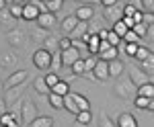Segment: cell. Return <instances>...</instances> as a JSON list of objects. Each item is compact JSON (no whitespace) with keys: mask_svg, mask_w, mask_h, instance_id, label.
<instances>
[{"mask_svg":"<svg viewBox=\"0 0 154 127\" xmlns=\"http://www.w3.org/2000/svg\"><path fill=\"white\" fill-rule=\"evenodd\" d=\"M150 84H154V76H150Z\"/></svg>","mask_w":154,"mask_h":127,"instance_id":"cell-61","label":"cell"},{"mask_svg":"<svg viewBox=\"0 0 154 127\" xmlns=\"http://www.w3.org/2000/svg\"><path fill=\"white\" fill-rule=\"evenodd\" d=\"M150 49H148V45H140V49H138V53H136V59L138 62H144L146 58H150Z\"/></svg>","mask_w":154,"mask_h":127,"instance_id":"cell-40","label":"cell"},{"mask_svg":"<svg viewBox=\"0 0 154 127\" xmlns=\"http://www.w3.org/2000/svg\"><path fill=\"white\" fill-rule=\"evenodd\" d=\"M142 2H144V8L154 14V0H142Z\"/></svg>","mask_w":154,"mask_h":127,"instance_id":"cell-49","label":"cell"},{"mask_svg":"<svg viewBox=\"0 0 154 127\" xmlns=\"http://www.w3.org/2000/svg\"><path fill=\"white\" fill-rule=\"evenodd\" d=\"M123 62L121 59H113V62H109V76L113 78V80H117L119 76L123 74Z\"/></svg>","mask_w":154,"mask_h":127,"instance_id":"cell-15","label":"cell"},{"mask_svg":"<svg viewBox=\"0 0 154 127\" xmlns=\"http://www.w3.org/2000/svg\"><path fill=\"white\" fill-rule=\"evenodd\" d=\"M99 127H117L111 123V119L105 115V113H101V117H99Z\"/></svg>","mask_w":154,"mask_h":127,"instance_id":"cell-47","label":"cell"},{"mask_svg":"<svg viewBox=\"0 0 154 127\" xmlns=\"http://www.w3.org/2000/svg\"><path fill=\"white\" fill-rule=\"evenodd\" d=\"M136 12H138V6H136L131 0H128V4L123 6V17H134Z\"/></svg>","mask_w":154,"mask_h":127,"instance_id":"cell-44","label":"cell"},{"mask_svg":"<svg viewBox=\"0 0 154 127\" xmlns=\"http://www.w3.org/2000/svg\"><path fill=\"white\" fill-rule=\"evenodd\" d=\"M84 62H86V72H95L97 64H99V58H95V56H88V58H84Z\"/></svg>","mask_w":154,"mask_h":127,"instance_id":"cell-45","label":"cell"},{"mask_svg":"<svg viewBox=\"0 0 154 127\" xmlns=\"http://www.w3.org/2000/svg\"><path fill=\"white\" fill-rule=\"evenodd\" d=\"M91 31V21H78V25H76V29L72 31V39H82L84 35Z\"/></svg>","mask_w":154,"mask_h":127,"instance_id":"cell-13","label":"cell"},{"mask_svg":"<svg viewBox=\"0 0 154 127\" xmlns=\"http://www.w3.org/2000/svg\"><path fill=\"white\" fill-rule=\"evenodd\" d=\"M138 94L140 96H148V98H154V84H144V86H140L138 88Z\"/></svg>","mask_w":154,"mask_h":127,"instance_id":"cell-36","label":"cell"},{"mask_svg":"<svg viewBox=\"0 0 154 127\" xmlns=\"http://www.w3.org/2000/svg\"><path fill=\"white\" fill-rule=\"evenodd\" d=\"M17 62H19V58H17V53H12V51H4V53H0V66H2V68L14 66Z\"/></svg>","mask_w":154,"mask_h":127,"instance_id":"cell-20","label":"cell"},{"mask_svg":"<svg viewBox=\"0 0 154 127\" xmlns=\"http://www.w3.org/2000/svg\"><path fill=\"white\" fill-rule=\"evenodd\" d=\"M39 14H41V11L37 8L35 2L25 4V8H23V21H37V19H39Z\"/></svg>","mask_w":154,"mask_h":127,"instance_id":"cell-11","label":"cell"},{"mask_svg":"<svg viewBox=\"0 0 154 127\" xmlns=\"http://www.w3.org/2000/svg\"><path fill=\"white\" fill-rule=\"evenodd\" d=\"M148 27H150V25L148 23H136V27H134V29H131V31H136V33L140 35V37H146V35H148Z\"/></svg>","mask_w":154,"mask_h":127,"instance_id":"cell-43","label":"cell"},{"mask_svg":"<svg viewBox=\"0 0 154 127\" xmlns=\"http://www.w3.org/2000/svg\"><path fill=\"white\" fill-rule=\"evenodd\" d=\"M148 111H154V98L150 101V109H148Z\"/></svg>","mask_w":154,"mask_h":127,"instance_id":"cell-60","label":"cell"},{"mask_svg":"<svg viewBox=\"0 0 154 127\" xmlns=\"http://www.w3.org/2000/svg\"><path fill=\"white\" fill-rule=\"evenodd\" d=\"M148 49H150V51L154 53V41H148Z\"/></svg>","mask_w":154,"mask_h":127,"instance_id":"cell-58","label":"cell"},{"mask_svg":"<svg viewBox=\"0 0 154 127\" xmlns=\"http://www.w3.org/2000/svg\"><path fill=\"white\" fill-rule=\"evenodd\" d=\"M0 125H4V127H19L21 123L14 119V115H12V113H4V115L0 117Z\"/></svg>","mask_w":154,"mask_h":127,"instance_id":"cell-30","label":"cell"},{"mask_svg":"<svg viewBox=\"0 0 154 127\" xmlns=\"http://www.w3.org/2000/svg\"><path fill=\"white\" fill-rule=\"evenodd\" d=\"M62 66H64V64H62V53H60V51H56V53H54V59H51V68H54V70H60Z\"/></svg>","mask_w":154,"mask_h":127,"instance_id":"cell-46","label":"cell"},{"mask_svg":"<svg viewBox=\"0 0 154 127\" xmlns=\"http://www.w3.org/2000/svg\"><path fill=\"white\" fill-rule=\"evenodd\" d=\"M123 23L128 25L130 29H134V27H136V21H134V17H123Z\"/></svg>","mask_w":154,"mask_h":127,"instance_id":"cell-50","label":"cell"},{"mask_svg":"<svg viewBox=\"0 0 154 127\" xmlns=\"http://www.w3.org/2000/svg\"><path fill=\"white\" fill-rule=\"evenodd\" d=\"M93 121V113L91 111H80L78 115H76V123L78 125H88Z\"/></svg>","mask_w":154,"mask_h":127,"instance_id":"cell-34","label":"cell"},{"mask_svg":"<svg viewBox=\"0 0 154 127\" xmlns=\"http://www.w3.org/2000/svg\"><path fill=\"white\" fill-rule=\"evenodd\" d=\"M27 127H54V119L51 117H37L35 121H31Z\"/></svg>","mask_w":154,"mask_h":127,"instance_id":"cell-27","label":"cell"},{"mask_svg":"<svg viewBox=\"0 0 154 127\" xmlns=\"http://www.w3.org/2000/svg\"><path fill=\"white\" fill-rule=\"evenodd\" d=\"M60 53H62V64H64V66H70V68H72V64H74V62H78V59H80V51H78L76 47H70V49L60 51Z\"/></svg>","mask_w":154,"mask_h":127,"instance_id":"cell-9","label":"cell"},{"mask_svg":"<svg viewBox=\"0 0 154 127\" xmlns=\"http://www.w3.org/2000/svg\"><path fill=\"white\" fill-rule=\"evenodd\" d=\"M31 37L35 39L37 43H41V45H43V41H45V39L49 37V33H48V29H41V27H37L35 31H33V35H31Z\"/></svg>","mask_w":154,"mask_h":127,"instance_id":"cell-35","label":"cell"},{"mask_svg":"<svg viewBox=\"0 0 154 127\" xmlns=\"http://www.w3.org/2000/svg\"><path fill=\"white\" fill-rule=\"evenodd\" d=\"M72 47V37H62L60 39V51H66Z\"/></svg>","mask_w":154,"mask_h":127,"instance_id":"cell-48","label":"cell"},{"mask_svg":"<svg viewBox=\"0 0 154 127\" xmlns=\"http://www.w3.org/2000/svg\"><path fill=\"white\" fill-rule=\"evenodd\" d=\"M117 127H138V121H136V117L131 113H119Z\"/></svg>","mask_w":154,"mask_h":127,"instance_id":"cell-14","label":"cell"},{"mask_svg":"<svg viewBox=\"0 0 154 127\" xmlns=\"http://www.w3.org/2000/svg\"><path fill=\"white\" fill-rule=\"evenodd\" d=\"M29 78V74H27V70H17V72H12L11 76L6 78V88H12V86H19V84H25V80Z\"/></svg>","mask_w":154,"mask_h":127,"instance_id":"cell-7","label":"cell"},{"mask_svg":"<svg viewBox=\"0 0 154 127\" xmlns=\"http://www.w3.org/2000/svg\"><path fill=\"white\" fill-rule=\"evenodd\" d=\"M78 2H84V4H93V2H99V0H78Z\"/></svg>","mask_w":154,"mask_h":127,"instance_id":"cell-59","label":"cell"},{"mask_svg":"<svg viewBox=\"0 0 154 127\" xmlns=\"http://www.w3.org/2000/svg\"><path fill=\"white\" fill-rule=\"evenodd\" d=\"M48 51H51V53H56V51H60V37H56V35H49L48 39L43 41V45Z\"/></svg>","mask_w":154,"mask_h":127,"instance_id":"cell-21","label":"cell"},{"mask_svg":"<svg viewBox=\"0 0 154 127\" xmlns=\"http://www.w3.org/2000/svg\"><path fill=\"white\" fill-rule=\"evenodd\" d=\"M99 59H105V62L119 59V47H109L105 51H101V53H99Z\"/></svg>","mask_w":154,"mask_h":127,"instance_id":"cell-23","label":"cell"},{"mask_svg":"<svg viewBox=\"0 0 154 127\" xmlns=\"http://www.w3.org/2000/svg\"><path fill=\"white\" fill-rule=\"evenodd\" d=\"M6 41L11 47H23L25 41H27V33L23 29H11L8 35H6Z\"/></svg>","mask_w":154,"mask_h":127,"instance_id":"cell-4","label":"cell"},{"mask_svg":"<svg viewBox=\"0 0 154 127\" xmlns=\"http://www.w3.org/2000/svg\"><path fill=\"white\" fill-rule=\"evenodd\" d=\"M6 6H8V2H6V0H0V11H4Z\"/></svg>","mask_w":154,"mask_h":127,"instance_id":"cell-57","label":"cell"},{"mask_svg":"<svg viewBox=\"0 0 154 127\" xmlns=\"http://www.w3.org/2000/svg\"><path fill=\"white\" fill-rule=\"evenodd\" d=\"M51 92H56V94H60V96H66V94H70V84L66 80H60L54 88H51Z\"/></svg>","mask_w":154,"mask_h":127,"instance_id":"cell-28","label":"cell"},{"mask_svg":"<svg viewBox=\"0 0 154 127\" xmlns=\"http://www.w3.org/2000/svg\"><path fill=\"white\" fill-rule=\"evenodd\" d=\"M72 74H74V76H82V74H86V62H84L82 58L72 64Z\"/></svg>","mask_w":154,"mask_h":127,"instance_id":"cell-32","label":"cell"},{"mask_svg":"<svg viewBox=\"0 0 154 127\" xmlns=\"http://www.w3.org/2000/svg\"><path fill=\"white\" fill-rule=\"evenodd\" d=\"M72 14H76V17H78V21H93V19L97 17V11H95V6H93V4H80V6L72 12Z\"/></svg>","mask_w":154,"mask_h":127,"instance_id":"cell-6","label":"cell"},{"mask_svg":"<svg viewBox=\"0 0 154 127\" xmlns=\"http://www.w3.org/2000/svg\"><path fill=\"white\" fill-rule=\"evenodd\" d=\"M111 31H115V33H117L119 37H125V35L130 33L131 29H130V27H128L125 23H123V19H121V21H117V23H113V25H111Z\"/></svg>","mask_w":154,"mask_h":127,"instance_id":"cell-26","label":"cell"},{"mask_svg":"<svg viewBox=\"0 0 154 127\" xmlns=\"http://www.w3.org/2000/svg\"><path fill=\"white\" fill-rule=\"evenodd\" d=\"M25 90V84H19V86H12V88H6V92L4 96L8 98V103H14V101H19V94Z\"/></svg>","mask_w":154,"mask_h":127,"instance_id":"cell-22","label":"cell"},{"mask_svg":"<svg viewBox=\"0 0 154 127\" xmlns=\"http://www.w3.org/2000/svg\"><path fill=\"white\" fill-rule=\"evenodd\" d=\"M72 94H74V101H76V104H78L80 111H91V101H88L84 94H78V92H72Z\"/></svg>","mask_w":154,"mask_h":127,"instance_id":"cell-25","label":"cell"},{"mask_svg":"<svg viewBox=\"0 0 154 127\" xmlns=\"http://www.w3.org/2000/svg\"><path fill=\"white\" fill-rule=\"evenodd\" d=\"M21 115H23V123L25 125H29L31 121H35L37 117V107L33 101H25L23 103V109H21Z\"/></svg>","mask_w":154,"mask_h":127,"instance_id":"cell-5","label":"cell"},{"mask_svg":"<svg viewBox=\"0 0 154 127\" xmlns=\"http://www.w3.org/2000/svg\"><path fill=\"white\" fill-rule=\"evenodd\" d=\"M123 41H125V43H140V45H142V37L136 33V31H130V33L123 37Z\"/></svg>","mask_w":154,"mask_h":127,"instance_id":"cell-42","label":"cell"},{"mask_svg":"<svg viewBox=\"0 0 154 127\" xmlns=\"http://www.w3.org/2000/svg\"><path fill=\"white\" fill-rule=\"evenodd\" d=\"M119 47H123V53L125 56H131V58H136V53H138V49H140V43H121Z\"/></svg>","mask_w":154,"mask_h":127,"instance_id":"cell-33","label":"cell"},{"mask_svg":"<svg viewBox=\"0 0 154 127\" xmlns=\"http://www.w3.org/2000/svg\"><path fill=\"white\" fill-rule=\"evenodd\" d=\"M51 59H54V53L48 51L45 47H39L35 53H33V64H35L37 70H45L48 72L51 68Z\"/></svg>","mask_w":154,"mask_h":127,"instance_id":"cell-1","label":"cell"},{"mask_svg":"<svg viewBox=\"0 0 154 127\" xmlns=\"http://www.w3.org/2000/svg\"><path fill=\"white\" fill-rule=\"evenodd\" d=\"M4 113H8V109H6V101L0 96V117L4 115Z\"/></svg>","mask_w":154,"mask_h":127,"instance_id":"cell-51","label":"cell"},{"mask_svg":"<svg viewBox=\"0 0 154 127\" xmlns=\"http://www.w3.org/2000/svg\"><path fill=\"white\" fill-rule=\"evenodd\" d=\"M45 4H48V11L56 14L58 11H62V6H64V0H45Z\"/></svg>","mask_w":154,"mask_h":127,"instance_id":"cell-39","label":"cell"},{"mask_svg":"<svg viewBox=\"0 0 154 127\" xmlns=\"http://www.w3.org/2000/svg\"><path fill=\"white\" fill-rule=\"evenodd\" d=\"M93 78L99 82L103 80H109L111 76H109V62H105V59H99V64H97L95 72H93Z\"/></svg>","mask_w":154,"mask_h":127,"instance_id":"cell-8","label":"cell"},{"mask_svg":"<svg viewBox=\"0 0 154 127\" xmlns=\"http://www.w3.org/2000/svg\"><path fill=\"white\" fill-rule=\"evenodd\" d=\"M14 21H17V19L11 14V11H6V8H4V11H0V25H4L6 29H12Z\"/></svg>","mask_w":154,"mask_h":127,"instance_id":"cell-24","label":"cell"},{"mask_svg":"<svg viewBox=\"0 0 154 127\" xmlns=\"http://www.w3.org/2000/svg\"><path fill=\"white\" fill-rule=\"evenodd\" d=\"M6 2H8V4H12V2H14V0H6Z\"/></svg>","mask_w":154,"mask_h":127,"instance_id":"cell-62","label":"cell"},{"mask_svg":"<svg viewBox=\"0 0 154 127\" xmlns=\"http://www.w3.org/2000/svg\"><path fill=\"white\" fill-rule=\"evenodd\" d=\"M64 109H66L68 113H72L74 117L80 113V109H78V104H76V101H74V94H72V92L64 96Z\"/></svg>","mask_w":154,"mask_h":127,"instance_id":"cell-16","label":"cell"},{"mask_svg":"<svg viewBox=\"0 0 154 127\" xmlns=\"http://www.w3.org/2000/svg\"><path fill=\"white\" fill-rule=\"evenodd\" d=\"M103 17H105L107 21H111V23H117V21H121V19H123V8H121V6H117V4H115V6H107Z\"/></svg>","mask_w":154,"mask_h":127,"instance_id":"cell-10","label":"cell"},{"mask_svg":"<svg viewBox=\"0 0 154 127\" xmlns=\"http://www.w3.org/2000/svg\"><path fill=\"white\" fill-rule=\"evenodd\" d=\"M134 21H136V23H144V11L136 12V14H134Z\"/></svg>","mask_w":154,"mask_h":127,"instance_id":"cell-53","label":"cell"},{"mask_svg":"<svg viewBox=\"0 0 154 127\" xmlns=\"http://www.w3.org/2000/svg\"><path fill=\"white\" fill-rule=\"evenodd\" d=\"M88 53L91 56H99L101 53V37L99 35H91V39H88Z\"/></svg>","mask_w":154,"mask_h":127,"instance_id":"cell-19","label":"cell"},{"mask_svg":"<svg viewBox=\"0 0 154 127\" xmlns=\"http://www.w3.org/2000/svg\"><path fill=\"white\" fill-rule=\"evenodd\" d=\"M140 68H142L148 76H154V53H150V58H146L144 62H140Z\"/></svg>","mask_w":154,"mask_h":127,"instance_id":"cell-29","label":"cell"},{"mask_svg":"<svg viewBox=\"0 0 154 127\" xmlns=\"http://www.w3.org/2000/svg\"><path fill=\"white\" fill-rule=\"evenodd\" d=\"M33 88H35L39 94H49L51 92V88H49L48 82H45V76H37V78H33Z\"/></svg>","mask_w":154,"mask_h":127,"instance_id":"cell-17","label":"cell"},{"mask_svg":"<svg viewBox=\"0 0 154 127\" xmlns=\"http://www.w3.org/2000/svg\"><path fill=\"white\" fill-rule=\"evenodd\" d=\"M150 101H152V98H148V96H140V94H138V96L134 98V104H136L138 109H150Z\"/></svg>","mask_w":154,"mask_h":127,"instance_id":"cell-38","label":"cell"},{"mask_svg":"<svg viewBox=\"0 0 154 127\" xmlns=\"http://www.w3.org/2000/svg\"><path fill=\"white\" fill-rule=\"evenodd\" d=\"M97 35L101 37V41H107V39H109V29H101Z\"/></svg>","mask_w":154,"mask_h":127,"instance_id":"cell-52","label":"cell"},{"mask_svg":"<svg viewBox=\"0 0 154 127\" xmlns=\"http://www.w3.org/2000/svg\"><path fill=\"white\" fill-rule=\"evenodd\" d=\"M113 92H115V96H119V98H130V96H138V88L131 84V82H117L115 86H113Z\"/></svg>","mask_w":154,"mask_h":127,"instance_id":"cell-2","label":"cell"},{"mask_svg":"<svg viewBox=\"0 0 154 127\" xmlns=\"http://www.w3.org/2000/svg\"><path fill=\"white\" fill-rule=\"evenodd\" d=\"M4 92H6V84L0 80V96H4Z\"/></svg>","mask_w":154,"mask_h":127,"instance_id":"cell-56","label":"cell"},{"mask_svg":"<svg viewBox=\"0 0 154 127\" xmlns=\"http://www.w3.org/2000/svg\"><path fill=\"white\" fill-rule=\"evenodd\" d=\"M76 25H78V17L76 14H68L64 21H62V31H66V33H70L76 29Z\"/></svg>","mask_w":154,"mask_h":127,"instance_id":"cell-18","label":"cell"},{"mask_svg":"<svg viewBox=\"0 0 154 127\" xmlns=\"http://www.w3.org/2000/svg\"><path fill=\"white\" fill-rule=\"evenodd\" d=\"M60 80H62V78H60L56 72H48V74H45V82H48V86H49V88H54V86H56V84H58Z\"/></svg>","mask_w":154,"mask_h":127,"instance_id":"cell-41","label":"cell"},{"mask_svg":"<svg viewBox=\"0 0 154 127\" xmlns=\"http://www.w3.org/2000/svg\"><path fill=\"white\" fill-rule=\"evenodd\" d=\"M130 82L136 86V88H140V86H144V84L150 82V76H148L140 66H131L130 68Z\"/></svg>","mask_w":154,"mask_h":127,"instance_id":"cell-3","label":"cell"},{"mask_svg":"<svg viewBox=\"0 0 154 127\" xmlns=\"http://www.w3.org/2000/svg\"><path fill=\"white\" fill-rule=\"evenodd\" d=\"M23 8H25V4H8V11H11V14L14 17V19H23Z\"/></svg>","mask_w":154,"mask_h":127,"instance_id":"cell-37","label":"cell"},{"mask_svg":"<svg viewBox=\"0 0 154 127\" xmlns=\"http://www.w3.org/2000/svg\"><path fill=\"white\" fill-rule=\"evenodd\" d=\"M146 39H148V41H154V23L148 27V35H146Z\"/></svg>","mask_w":154,"mask_h":127,"instance_id":"cell-54","label":"cell"},{"mask_svg":"<svg viewBox=\"0 0 154 127\" xmlns=\"http://www.w3.org/2000/svg\"><path fill=\"white\" fill-rule=\"evenodd\" d=\"M48 101L54 109H64V96H60V94H56V92H49Z\"/></svg>","mask_w":154,"mask_h":127,"instance_id":"cell-31","label":"cell"},{"mask_svg":"<svg viewBox=\"0 0 154 127\" xmlns=\"http://www.w3.org/2000/svg\"><path fill=\"white\" fill-rule=\"evenodd\" d=\"M35 23H37V27H41V29H51V27L56 25V14H54V12H41Z\"/></svg>","mask_w":154,"mask_h":127,"instance_id":"cell-12","label":"cell"},{"mask_svg":"<svg viewBox=\"0 0 154 127\" xmlns=\"http://www.w3.org/2000/svg\"><path fill=\"white\" fill-rule=\"evenodd\" d=\"M99 2H101V4H103V6H115V4H117V0H99Z\"/></svg>","mask_w":154,"mask_h":127,"instance_id":"cell-55","label":"cell"}]
</instances>
